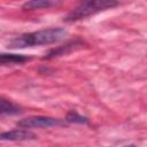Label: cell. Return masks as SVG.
Instances as JSON below:
<instances>
[{
    "instance_id": "cell-5",
    "label": "cell",
    "mask_w": 147,
    "mask_h": 147,
    "mask_svg": "<svg viewBox=\"0 0 147 147\" xmlns=\"http://www.w3.org/2000/svg\"><path fill=\"white\" fill-rule=\"evenodd\" d=\"M56 2H59V0H29L22 6V9L34 10V9H40V8H48L55 5Z\"/></svg>"
},
{
    "instance_id": "cell-9",
    "label": "cell",
    "mask_w": 147,
    "mask_h": 147,
    "mask_svg": "<svg viewBox=\"0 0 147 147\" xmlns=\"http://www.w3.org/2000/svg\"><path fill=\"white\" fill-rule=\"evenodd\" d=\"M67 122H70V123H87V118L77 114L76 111H70L67 116Z\"/></svg>"
},
{
    "instance_id": "cell-8",
    "label": "cell",
    "mask_w": 147,
    "mask_h": 147,
    "mask_svg": "<svg viewBox=\"0 0 147 147\" xmlns=\"http://www.w3.org/2000/svg\"><path fill=\"white\" fill-rule=\"evenodd\" d=\"M80 45H82V44H78V45H77L76 41L69 42V44H67V45H64V46H61V47H59V48H56V49L51 51V52L46 55V59H52V57H55V56H59V55L67 54L68 52H70L71 49H74L75 46H80Z\"/></svg>"
},
{
    "instance_id": "cell-1",
    "label": "cell",
    "mask_w": 147,
    "mask_h": 147,
    "mask_svg": "<svg viewBox=\"0 0 147 147\" xmlns=\"http://www.w3.org/2000/svg\"><path fill=\"white\" fill-rule=\"evenodd\" d=\"M67 36V31L62 28H49L34 32L21 34L8 42L10 48H25L40 45H49L62 40Z\"/></svg>"
},
{
    "instance_id": "cell-2",
    "label": "cell",
    "mask_w": 147,
    "mask_h": 147,
    "mask_svg": "<svg viewBox=\"0 0 147 147\" xmlns=\"http://www.w3.org/2000/svg\"><path fill=\"white\" fill-rule=\"evenodd\" d=\"M118 5V0H82L80 3L72 9L64 18L67 22H76L86 18L96 13L111 9Z\"/></svg>"
},
{
    "instance_id": "cell-6",
    "label": "cell",
    "mask_w": 147,
    "mask_h": 147,
    "mask_svg": "<svg viewBox=\"0 0 147 147\" xmlns=\"http://www.w3.org/2000/svg\"><path fill=\"white\" fill-rule=\"evenodd\" d=\"M30 57L21 54H5L2 53L0 56V63L1 64H21L26 61H29Z\"/></svg>"
},
{
    "instance_id": "cell-4",
    "label": "cell",
    "mask_w": 147,
    "mask_h": 147,
    "mask_svg": "<svg viewBox=\"0 0 147 147\" xmlns=\"http://www.w3.org/2000/svg\"><path fill=\"white\" fill-rule=\"evenodd\" d=\"M1 140H9V141H15V140H29V139H36V134L28 131L26 129H16L7 132L1 133Z\"/></svg>"
},
{
    "instance_id": "cell-3",
    "label": "cell",
    "mask_w": 147,
    "mask_h": 147,
    "mask_svg": "<svg viewBox=\"0 0 147 147\" xmlns=\"http://www.w3.org/2000/svg\"><path fill=\"white\" fill-rule=\"evenodd\" d=\"M64 122L59 118L48 117V116H31L21 119L17 125L23 129H32V127H51V126H60L63 125Z\"/></svg>"
},
{
    "instance_id": "cell-7",
    "label": "cell",
    "mask_w": 147,
    "mask_h": 147,
    "mask_svg": "<svg viewBox=\"0 0 147 147\" xmlns=\"http://www.w3.org/2000/svg\"><path fill=\"white\" fill-rule=\"evenodd\" d=\"M22 110L18 106L14 105L13 102L6 100V99H1L0 100V113L2 115H16L20 114Z\"/></svg>"
}]
</instances>
